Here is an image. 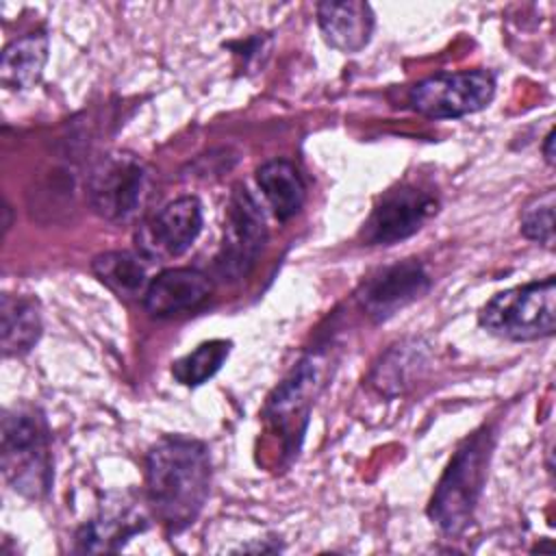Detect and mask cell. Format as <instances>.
<instances>
[{"instance_id":"16","label":"cell","mask_w":556,"mask_h":556,"mask_svg":"<svg viewBox=\"0 0 556 556\" xmlns=\"http://www.w3.org/2000/svg\"><path fill=\"white\" fill-rule=\"evenodd\" d=\"M46 61V33H28L20 39H13L0 56V80L9 89H28L41 78Z\"/></svg>"},{"instance_id":"22","label":"cell","mask_w":556,"mask_h":556,"mask_svg":"<svg viewBox=\"0 0 556 556\" xmlns=\"http://www.w3.org/2000/svg\"><path fill=\"white\" fill-rule=\"evenodd\" d=\"M543 156L547 161V165H554V130H549L545 135V141H543Z\"/></svg>"},{"instance_id":"8","label":"cell","mask_w":556,"mask_h":556,"mask_svg":"<svg viewBox=\"0 0 556 556\" xmlns=\"http://www.w3.org/2000/svg\"><path fill=\"white\" fill-rule=\"evenodd\" d=\"M439 208L432 189L404 182L389 189L363 226L367 245H393L413 237Z\"/></svg>"},{"instance_id":"4","label":"cell","mask_w":556,"mask_h":556,"mask_svg":"<svg viewBox=\"0 0 556 556\" xmlns=\"http://www.w3.org/2000/svg\"><path fill=\"white\" fill-rule=\"evenodd\" d=\"M480 324L508 341H539L556 330V282L545 280L510 287L493 295L480 311Z\"/></svg>"},{"instance_id":"21","label":"cell","mask_w":556,"mask_h":556,"mask_svg":"<svg viewBox=\"0 0 556 556\" xmlns=\"http://www.w3.org/2000/svg\"><path fill=\"white\" fill-rule=\"evenodd\" d=\"M554 206H556V193L554 189H545L532 195L523 204L519 215L523 237L545 245L547 250L554 248Z\"/></svg>"},{"instance_id":"13","label":"cell","mask_w":556,"mask_h":556,"mask_svg":"<svg viewBox=\"0 0 556 556\" xmlns=\"http://www.w3.org/2000/svg\"><path fill=\"white\" fill-rule=\"evenodd\" d=\"M317 24L326 43L339 52L352 54L363 50L374 33V11L367 2H319Z\"/></svg>"},{"instance_id":"11","label":"cell","mask_w":556,"mask_h":556,"mask_svg":"<svg viewBox=\"0 0 556 556\" xmlns=\"http://www.w3.org/2000/svg\"><path fill=\"white\" fill-rule=\"evenodd\" d=\"M319 389V361L315 356L302 358L293 371L276 387L267 402V417L280 428L289 452L298 450L304 428L298 426L302 419L308 421V408Z\"/></svg>"},{"instance_id":"19","label":"cell","mask_w":556,"mask_h":556,"mask_svg":"<svg viewBox=\"0 0 556 556\" xmlns=\"http://www.w3.org/2000/svg\"><path fill=\"white\" fill-rule=\"evenodd\" d=\"M424 365V348L419 341H406L393 345L371 371V384L384 393H402Z\"/></svg>"},{"instance_id":"1","label":"cell","mask_w":556,"mask_h":556,"mask_svg":"<svg viewBox=\"0 0 556 556\" xmlns=\"http://www.w3.org/2000/svg\"><path fill=\"white\" fill-rule=\"evenodd\" d=\"M211 489V456L202 441L182 434L159 439L146 456V495L154 517L182 532L202 513Z\"/></svg>"},{"instance_id":"2","label":"cell","mask_w":556,"mask_h":556,"mask_svg":"<svg viewBox=\"0 0 556 556\" xmlns=\"http://www.w3.org/2000/svg\"><path fill=\"white\" fill-rule=\"evenodd\" d=\"M495 434L482 426L454 452L428 504L430 519L445 534H460L473 519L489 471Z\"/></svg>"},{"instance_id":"3","label":"cell","mask_w":556,"mask_h":556,"mask_svg":"<svg viewBox=\"0 0 556 556\" xmlns=\"http://www.w3.org/2000/svg\"><path fill=\"white\" fill-rule=\"evenodd\" d=\"M0 463L4 480L28 500H41L52 486V452L46 419L37 408L20 406L2 415Z\"/></svg>"},{"instance_id":"14","label":"cell","mask_w":556,"mask_h":556,"mask_svg":"<svg viewBox=\"0 0 556 556\" xmlns=\"http://www.w3.org/2000/svg\"><path fill=\"white\" fill-rule=\"evenodd\" d=\"M41 311L28 295L4 293L0 300V348L4 356H22L41 337Z\"/></svg>"},{"instance_id":"10","label":"cell","mask_w":556,"mask_h":556,"mask_svg":"<svg viewBox=\"0 0 556 556\" xmlns=\"http://www.w3.org/2000/svg\"><path fill=\"white\" fill-rule=\"evenodd\" d=\"M428 289L430 276L426 267L417 258H406L374 274L361 287L358 302L374 321H384L419 300Z\"/></svg>"},{"instance_id":"18","label":"cell","mask_w":556,"mask_h":556,"mask_svg":"<svg viewBox=\"0 0 556 556\" xmlns=\"http://www.w3.org/2000/svg\"><path fill=\"white\" fill-rule=\"evenodd\" d=\"M146 519L137 513H106L78 532V549L83 552H115L119 549L132 534L146 530Z\"/></svg>"},{"instance_id":"5","label":"cell","mask_w":556,"mask_h":556,"mask_svg":"<svg viewBox=\"0 0 556 556\" xmlns=\"http://www.w3.org/2000/svg\"><path fill=\"white\" fill-rule=\"evenodd\" d=\"M150 189V167L130 152L102 156L87 178V200L91 208L111 224L132 222L143 211Z\"/></svg>"},{"instance_id":"17","label":"cell","mask_w":556,"mask_h":556,"mask_svg":"<svg viewBox=\"0 0 556 556\" xmlns=\"http://www.w3.org/2000/svg\"><path fill=\"white\" fill-rule=\"evenodd\" d=\"M91 271L104 287H109L119 298H143L148 289V276L141 256L126 250L98 254L91 261Z\"/></svg>"},{"instance_id":"6","label":"cell","mask_w":556,"mask_h":556,"mask_svg":"<svg viewBox=\"0 0 556 556\" xmlns=\"http://www.w3.org/2000/svg\"><path fill=\"white\" fill-rule=\"evenodd\" d=\"M267 243L265 215L245 185L237 182L228 195L224 237L215 256V269L226 280L248 278Z\"/></svg>"},{"instance_id":"7","label":"cell","mask_w":556,"mask_h":556,"mask_svg":"<svg viewBox=\"0 0 556 556\" xmlns=\"http://www.w3.org/2000/svg\"><path fill=\"white\" fill-rule=\"evenodd\" d=\"M495 96V78L489 70L439 72L410 87L408 104L430 119L465 117L489 106Z\"/></svg>"},{"instance_id":"20","label":"cell","mask_w":556,"mask_h":556,"mask_svg":"<svg viewBox=\"0 0 556 556\" xmlns=\"http://www.w3.org/2000/svg\"><path fill=\"white\" fill-rule=\"evenodd\" d=\"M232 343L226 339H211L200 343L193 352L172 363V376L185 387H200L213 378L230 354Z\"/></svg>"},{"instance_id":"15","label":"cell","mask_w":556,"mask_h":556,"mask_svg":"<svg viewBox=\"0 0 556 556\" xmlns=\"http://www.w3.org/2000/svg\"><path fill=\"white\" fill-rule=\"evenodd\" d=\"M256 182L280 222L300 213L306 200V187L300 169L287 159H271L256 169Z\"/></svg>"},{"instance_id":"9","label":"cell","mask_w":556,"mask_h":556,"mask_svg":"<svg viewBox=\"0 0 556 556\" xmlns=\"http://www.w3.org/2000/svg\"><path fill=\"white\" fill-rule=\"evenodd\" d=\"M202 230V204L195 195H180L148 217L135 235L141 258L167 261L185 254Z\"/></svg>"},{"instance_id":"12","label":"cell","mask_w":556,"mask_h":556,"mask_svg":"<svg viewBox=\"0 0 556 556\" xmlns=\"http://www.w3.org/2000/svg\"><path fill=\"white\" fill-rule=\"evenodd\" d=\"M213 293V280L195 267H169L156 274L143 293L152 317H178L198 311Z\"/></svg>"}]
</instances>
